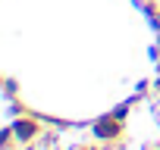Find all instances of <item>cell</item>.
<instances>
[{
  "mask_svg": "<svg viewBox=\"0 0 160 150\" xmlns=\"http://www.w3.org/2000/svg\"><path fill=\"white\" fill-rule=\"evenodd\" d=\"M13 131H16V141H19V144H35V141L41 138V116H38V113L16 116V119H13Z\"/></svg>",
  "mask_w": 160,
  "mask_h": 150,
  "instance_id": "obj_1",
  "label": "cell"
},
{
  "mask_svg": "<svg viewBox=\"0 0 160 150\" xmlns=\"http://www.w3.org/2000/svg\"><path fill=\"white\" fill-rule=\"evenodd\" d=\"M91 131H94V138L98 141H104V144H122V122L119 119H113L110 113L107 116H101L94 125H91Z\"/></svg>",
  "mask_w": 160,
  "mask_h": 150,
  "instance_id": "obj_2",
  "label": "cell"
},
{
  "mask_svg": "<svg viewBox=\"0 0 160 150\" xmlns=\"http://www.w3.org/2000/svg\"><path fill=\"white\" fill-rule=\"evenodd\" d=\"M13 144H16V131H13V122H10L3 131H0V147H3V150H13Z\"/></svg>",
  "mask_w": 160,
  "mask_h": 150,
  "instance_id": "obj_3",
  "label": "cell"
},
{
  "mask_svg": "<svg viewBox=\"0 0 160 150\" xmlns=\"http://www.w3.org/2000/svg\"><path fill=\"white\" fill-rule=\"evenodd\" d=\"M132 106H135V100H126V103H119V106H113V119H119V122H126L129 119V113H132Z\"/></svg>",
  "mask_w": 160,
  "mask_h": 150,
  "instance_id": "obj_4",
  "label": "cell"
},
{
  "mask_svg": "<svg viewBox=\"0 0 160 150\" xmlns=\"http://www.w3.org/2000/svg\"><path fill=\"white\" fill-rule=\"evenodd\" d=\"M38 144H41L44 150H57V147H60V134H57V131H47V134L38 138Z\"/></svg>",
  "mask_w": 160,
  "mask_h": 150,
  "instance_id": "obj_5",
  "label": "cell"
},
{
  "mask_svg": "<svg viewBox=\"0 0 160 150\" xmlns=\"http://www.w3.org/2000/svg\"><path fill=\"white\" fill-rule=\"evenodd\" d=\"M3 91H7V97H10V100H13V97H16V94H19V85H16V82H13V78H3Z\"/></svg>",
  "mask_w": 160,
  "mask_h": 150,
  "instance_id": "obj_6",
  "label": "cell"
},
{
  "mask_svg": "<svg viewBox=\"0 0 160 150\" xmlns=\"http://www.w3.org/2000/svg\"><path fill=\"white\" fill-rule=\"evenodd\" d=\"M78 150H107V147H104V141H98V144H85V147H78Z\"/></svg>",
  "mask_w": 160,
  "mask_h": 150,
  "instance_id": "obj_7",
  "label": "cell"
},
{
  "mask_svg": "<svg viewBox=\"0 0 160 150\" xmlns=\"http://www.w3.org/2000/svg\"><path fill=\"white\" fill-rule=\"evenodd\" d=\"M144 150H160V144H144Z\"/></svg>",
  "mask_w": 160,
  "mask_h": 150,
  "instance_id": "obj_8",
  "label": "cell"
}]
</instances>
